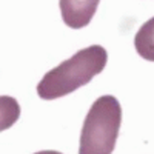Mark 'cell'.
Instances as JSON below:
<instances>
[{"mask_svg":"<svg viewBox=\"0 0 154 154\" xmlns=\"http://www.w3.org/2000/svg\"><path fill=\"white\" fill-rule=\"evenodd\" d=\"M108 53L103 46L91 45L48 71L37 85V94L43 100H54L91 82L106 66Z\"/></svg>","mask_w":154,"mask_h":154,"instance_id":"obj_1","label":"cell"},{"mask_svg":"<svg viewBox=\"0 0 154 154\" xmlns=\"http://www.w3.org/2000/svg\"><path fill=\"white\" fill-rule=\"evenodd\" d=\"M122 125V106L114 96L99 97L89 108L80 133L79 154H112Z\"/></svg>","mask_w":154,"mask_h":154,"instance_id":"obj_2","label":"cell"},{"mask_svg":"<svg viewBox=\"0 0 154 154\" xmlns=\"http://www.w3.org/2000/svg\"><path fill=\"white\" fill-rule=\"evenodd\" d=\"M100 0H59L62 19L72 29L85 28L94 17Z\"/></svg>","mask_w":154,"mask_h":154,"instance_id":"obj_3","label":"cell"},{"mask_svg":"<svg viewBox=\"0 0 154 154\" xmlns=\"http://www.w3.org/2000/svg\"><path fill=\"white\" fill-rule=\"evenodd\" d=\"M134 48L142 59L154 62V17L139 28L134 35Z\"/></svg>","mask_w":154,"mask_h":154,"instance_id":"obj_4","label":"cell"},{"mask_svg":"<svg viewBox=\"0 0 154 154\" xmlns=\"http://www.w3.org/2000/svg\"><path fill=\"white\" fill-rule=\"evenodd\" d=\"M20 117V105L11 96H0V133L11 128Z\"/></svg>","mask_w":154,"mask_h":154,"instance_id":"obj_5","label":"cell"},{"mask_svg":"<svg viewBox=\"0 0 154 154\" xmlns=\"http://www.w3.org/2000/svg\"><path fill=\"white\" fill-rule=\"evenodd\" d=\"M34 154H62V152H59V151H53V149H45V151L34 152Z\"/></svg>","mask_w":154,"mask_h":154,"instance_id":"obj_6","label":"cell"}]
</instances>
